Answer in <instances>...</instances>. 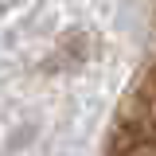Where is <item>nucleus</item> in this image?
Masks as SVG:
<instances>
[{"label": "nucleus", "mask_w": 156, "mask_h": 156, "mask_svg": "<svg viewBox=\"0 0 156 156\" xmlns=\"http://www.w3.org/2000/svg\"><path fill=\"white\" fill-rule=\"evenodd\" d=\"M121 156H156V140H152V136H136Z\"/></svg>", "instance_id": "1"}]
</instances>
